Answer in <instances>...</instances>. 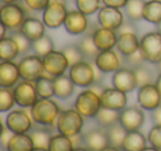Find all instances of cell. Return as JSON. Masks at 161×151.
Masks as SVG:
<instances>
[{"mask_svg": "<svg viewBox=\"0 0 161 151\" xmlns=\"http://www.w3.org/2000/svg\"><path fill=\"white\" fill-rule=\"evenodd\" d=\"M33 120L42 126H52L56 124L61 114V109L56 102L51 98H39V100L30 108Z\"/></svg>", "mask_w": 161, "mask_h": 151, "instance_id": "1", "label": "cell"}, {"mask_svg": "<svg viewBox=\"0 0 161 151\" xmlns=\"http://www.w3.org/2000/svg\"><path fill=\"white\" fill-rule=\"evenodd\" d=\"M56 130L67 137H76L80 135L84 126V117L75 108L62 110L56 121Z\"/></svg>", "mask_w": 161, "mask_h": 151, "instance_id": "2", "label": "cell"}, {"mask_svg": "<svg viewBox=\"0 0 161 151\" xmlns=\"http://www.w3.org/2000/svg\"><path fill=\"white\" fill-rule=\"evenodd\" d=\"M74 108L83 117L95 118L102 108L101 96L94 89H85L77 95L74 103Z\"/></svg>", "mask_w": 161, "mask_h": 151, "instance_id": "3", "label": "cell"}, {"mask_svg": "<svg viewBox=\"0 0 161 151\" xmlns=\"http://www.w3.org/2000/svg\"><path fill=\"white\" fill-rule=\"evenodd\" d=\"M141 54L145 61L152 64H158L161 61V33L159 31H152L146 33L140 39Z\"/></svg>", "mask_w": 161, "mask_h": 151, "instance_id": "4", "label": "cell"}, {"mask_svg": "<svg viewBox=\"0 0 161 151\" xmlns=\"http://www.w3.org/2000/svg\"><path fill=\"white\" fill-rule=\"evenodd\" d=\"M67 12L66 5L63 0H50L49 5L43 10L42 20L47 28L56 29L64 25Z\"/></svg>", "mask_w": 161, "mask_h": 151, "instance_id": "5", "label": "cell"}, {"mask_svg": "<svg viewBox=\"0 0 161 151\" xmlns=\"http://www.w3.org/2000/svg\"><path fill=\"white\" fill-rule=\"evenodd\" d=\"M16 104L22 108H31L39 100V95L36 88V83L22 80L12 88Z\"/></svg>", "mask_w": 161, "mask_h": 151, "instance_id": "6", "label": "cell"}, {"mask_svg": "<svg viewBox=\"0 0 161 151\" xmlns=\"http://www.w3.org/2000/svg\"><path fill=\"white\" fill-rule=\"evenodd\" d=\"M33 118L25 109H14L8 113L6 117V126L14 133H28L32 128Z\"/></svg>", "mask_w": 161, "mask_h": 151, "instance_id": "7", "label": "cell"}, {"mask_svg": "<svg viewBox=\"0 0 161 151\" xmlns=\"http://www.w3.org/2000/svg\"><path fill=\"white\" fill-rule=\"evenodd\" d=\"M69 75L76 86L80 87H90L96 81L94 67L90 62L80 61L69 67Z\"/></svg>", "mask_w": 161, "mask_h": 151, "instance_id": "8", "label": "cell"}, {"mask_svg": "<svg viewBox=\"0 0 161 151\" xmlns=\"http://www.w3.org/2000/svg\"><path fill=\"white\" fill-rule=\"evenodd\" d=\"M19 70H20L21 78L31 82H36L45 73L43 59L36 54L25 56L19 62Z\"/></svg>", "mask_w": 161, "mask_h": 151, "instance_id": "9", "label": "cell"}, {"mask_svg": "<svg viewBox=\"0 0 161 151\" xmlns=\"http://www.w3.org/2000/svg\"><path fill=\"white\" fill-rule=\"evenodd\" d=\"M1 23L9 30L20 29L25 19V11L18 3H3L0 9Z\"/></svg>", "mask_w": 161, "mask_h": 151, "instance_id": "10", "label": "cell"}, {"mask_svg": "<svg viewBox=\"0 0 161 151\" xmlns=\"http://www.w3.org/2000/svg\"><path fill=\"white\" fill-rule=\"evenodd\" d=\"M42 59L45 73L49 74L52 77L64 75L67 69H69V60L66 59L65 54L63 53V51L53 50Z\"/></svg>", "mask_w": 161, "mask_h": 151, "instance_id": "11", "label": "cell"}, {"mask_svg": "<svg viewBox=\"0 0 161 151\" xmlns=\"http://www.w3.org/2000/svg\"><path fill=\"white\" fill-rule=\"evenodd\" d=\"M137 100L142 109L152 111L161 105V94L159 93L156 84L149 83L138 88Z\"/></svg>", "mask_w": 161, "mask_h": 151, "instance_id": "12", "label": "cell"}, {"mask_svg": "<svg viewBox=\"0 0 161 151\" xmlns=\"http://www.w3.org/2000/svg\"><path fill=\"white\" fill-rule=\"evenodd\" d=\"M101 102L102 107L113 110L121 111L126 108L127 105V93L116 88V87H109L105 88L101 92Z\"/></svg>", "mask_w": 161, "mask_h": 151, "instance_id": "13", "label": "cell"}, {"mask_svg": "<svg viewBox=\"0 0 161 151\" xmlns=\"http://www.w3.org/2000/svg\"><path fill=\"white\" fill-rule=\"evenodd\" d=\"M145 113L141 108L136 106L126 107L120 111L119 124L127 131L139 130L145 124Z\"/></svg>", "mask_w": 161, "mask_h": 151, "instance_id": "14", "label": "cell"}, {"mask_svg": "<svg viewBox=\"0 0 161 151\" xmlns=\"http://www.w3.org/2000/svg\"><path fill=\"white\" fill-rule=\"evenodd\" d=\"M97 20L101 27L114 30V31H117L125 22L124 14L121 12V10L119 8L108 7V6H104L98 10Z\"/></svg>", "mask_w": 161, "mask_h": 151, "instance_id": "15", "label": "cell"}, {"mask_svg": "<svg viewBox=\"0 0 161 151\" xmlns=\"http://www.w3.org/2000/svg\"><path fill=\"white\" fill-rule=\"evenodd\" d=\"M112 83L113 86L125 92V93H130L136 87H138V82H137L135 71L127 69V67H120L116 72H114Z\"/></svg>", "mask_w": 161, "mask_h": 151, "instance_id": "16", "label": "cell"}, {"mask_svg": "<svg viewBox=\"0 0 161 151\" xmlns=\"http://www.w3.org/2000/svg\"><path fill=\"white\" fill-rule=\"evenodd\" d=\"M64 28L67 31V33L71 36L83 34L88 28L87 16L77 9L71 10L67 12V16L65 18Z\"/></svg>", "mask_w": 161, "mask_h": 151, "instance_id": "17", "label": "cell"}, {"mask_svg": "<svg viewBox=\"0 0 161 151\" xmlns=\"http://www.w3.org/2000/svg\"><path fill=\"white\" fill-rule=\"evenodd\" d=\"M94 63L102 73H114L120 69V59L114 50L101 51L95 58Z\"/></svg>", "mask_w": 161, "mask_h": 151, "instance_id": "18", "label": "cell"}, {"mask_svg": "<svg viewBox=\"0 0 161 151\" xmlns=\"http://www.w3.org/2000/svg\"><path fill=\"white\" fill-rule=\"evenodd\" d=\"M21 78L19 64L14 61H3L0 63V86L12 88Z\"/></svg>", "mask_w": 161, "mask_h": 151, "instance_id": "19", "label": "cell"}, {"mask_svg": "<svg viewBox=\"0 0 161 151\" xmlns=\"http://www.w3.org/2000/svg\"><path fill=\"white\" fill-rule=\"evenodd\" d=\"M85 148L90 151H102L109 146L107 131L103 129H92L82 137Z\"/></svg>", "mask_w": 161, "mask_h": 151, "instance_id": "20", "label": "cell"}, {"mask_svg": "<svg viewBox=\"0 0 161 151\" xmlns=\"http://www.w3.org/2000/svg\"><path fill=\"white\" fill-rule=\"evenodd\" d=\"M93 40H94L96 47L99 51H106V50H113L117 45L118 40V33L117 31L106 28H98L93 32Z\"/></svg>", "mask_w": 161, "mask_h": 151, "instance_id": "21", "label": "cell"}, {"mask_svg": "<svg viewBox=\"0 0 161 151\" xmlns=\"http://www.w3.org/2000/svg\"><path fill=\"white\" fill-rule=\"evenodd\" d=\"M45 27L47 25H44L43 20H40L36 17H27L19 30L33 42L44 36Z\"/></svg>", "mask_w": 161, "mask_h": 151, "instance_id": "22", "label": "cell"}, {"mask_svg": "<svg viewBox=\"0 0 161 151\" xmlns=\"http://www.w3.org/2000/svg\"><path fill=\"white\" fill-rule=\"evenodd\" d=\"M140 40L138 39L136 33H121L118 34L117 40V51L123 56L131 55L139 50Z\"/></svg>", "mask_w": 161, "mask_h": 151, "instance_id": "23", "label": "cell"}, {"mask_svg": "<svg viewBox=\"0 0 161 151\" xmlns=\"http://www.w3.org/2000/svg\"><path fill=\"white\" fill-rule=\"evenodd\" d=\"M148 139L139 130L127 131L125 139L121 144L123 151H141L147 147Z\"/></svg>", "mask_w": 161, "mask_h": 151, "instance_id": "24", "label": "cell"}, {"mask_svg": "<svg viewBox=\"0 0 161 151\" xmlns=\"http://www.w3.org/2000/svg\"><path fill=\"white\" fill-rule=\"evenodd\" d=\"M74 82L69 75H61L54 77V96L60 99H66L73 95L75 91Z\"/></svg>", "mask_w": 161, "mask_h": 151, "instance_id": "25", "label": "cell"}, {"mask_svg": "<svg viewBox=\"0 0 161 151\" xmlns=\"http://www.w3.org/2000/svg\"><path fill=\"white\" fill-rule=\"evenodd\" d=\"M33 149L32 138L28 133H14L6 147L7 151H32Z\"/></svg>", "mask_w": 161, "mask_h": 151, "instance_id": "26", "label": "cell"}, {"mask_svg": "<svg viewBox=\"0 0 161 151\" xmlns=\"http://www.w3.org/2000/svg\"><path fill=\"white\" fill-rule=\"evenodd\" d=\"M20 55L18 43L12 36L0 38V59L1 61H14Z\"/></svg>", "mask_w": 161, "mask_h": 151, "instance_id": "27", "label": "cell"}, {"mask_svg": "<svg viewBox=\"0 0 161 151\" xmlns=\"http://www.w3.org/2000/svg\"><path fill=\"white\" fill-rule=\"evenodd\" d=\"M34 83L40 98H52L54 96V77L44 73Z\"/></svg>", "mask_w": 161, "mask_h": 151, "instance_id": "28", "label": "cell"}, {"mask_svg": "<svg viewBox=\"0 0 161 151\" xmlns=\"http://www.w3.org/2000/svg\"><path fill=\"white\" fill-rule=\"evenodd\" d=\"M143 19L158 25L161 22V0H149L143 8Z\"/></svg>", "mask_w": 161, "mask_h": 151, "instance_id": "29", "label": "cell"}, {"mask_svg": "<svg viewBox=\"0 0 161 151\" xmlns=\"http://www.w3.org/2000/svg\"><path fill=\"white\" fill-rule=\"evenodd\" d=\"M119 115L120 111L113 110V109L104 108L102 107L101 110L95 116L97 124L103 128H110L119 122Z\"/></svg>", "mask_w": 161, "mask_h": 151, "instance_id": "30", "label": "cell"}, {"mask_svg": "<svg viewBox=\"0 0 161 151\" xmlns=\"http://www.w3.org/2000/svg\"><path fill=\"white\" fill-rule=\"evenodd\" d=\"M74 141L71 137L62 133L52 136L49 143V151H73L75 148Z\"/></svg>", "mask_w": 161, "mask_h": 151, "instance_id": "31", "label": "cell"}, {"mask_svg": "<svg viewBox=\"0 0 161 151\" xmlns=\"http://www.w3.org/2000/svg\"><path fill=\"white\" fill-rule=\"evenodd\" d=\"M77 47L80 48V52L83 54L84 59H91V60H95L97 54L99 53L98 48L96 47L94 40H93V33L85 34L83 38L80 39L77 43Z\"/></svg>", "mask_w": 161, "mask_h": 151, "instance_id": "32", "label": "cell"}, {"mask_svg": "<svg viewBox=\"0 0 161 151\" xmlns=\"http://www.w3.org/2000/svg\"><path fill=\"white\" fill-rule=\"evenodd\" d=\"M146 0H128L125 6V12L131 21H139L143 19V8Z\"/></svg>", "mask_w": 161, "mask_h": 151, "instance_id": "33", "label": "cell"}, {"mask_svg": "<svg viewBox=\"0 0 161 151\" xmlns=\"http://www.w3.org/2000/svg\"><path fill=\"white\" fill-rule=\"evenodd\" d=\"M106 131H107L109 146L121 149V144H123V141H124V139H125L127 130L118 122V124H116L115 126L110 127V128H107Z\"/></svg>", "mask_w": 161, "mask_h": 151, "instance_id": "34", "label": "cell"}, {"mask_svg": "<svg viewBox=\"0 0 161 151\" xmlns=\"http://www.w3.org/2000/svg\"><path fill=\"white\" fill-rule=\"evenodd\" d=\"M32 50H33L34 54L41 56V58H44L45 55H47L50 52L54 50V43L49 36L44 34L42 38L32 42Z\"/></svg>", "mask_w": 161, "mask_h": 151, "instance_id": "35", "label": "cell"}, {"mask_svg": "<svg viewBox=\"0 0 161 151\" xmlns=\"http://www.w3.org/2000/svg\"><path fill=\"white\" fill-rule=\"evenodd\" d=\"M33 141L34 148H49L50 140L52 138V135L47 129L45 128H39L33 130L30 133Z\"/></svg>", "mask_w": 161, "mask_h": 151, "instance_id": "36", "label": "cell"}, {"mask_svg": "<svg viewBox=\"0 0 161 151\" xmlns=\"http://www.w3.org/2000/svg\"><path fill=\"white\" fill-rule=\"evenodd\" d=\"M16 104L14 91L7 87H1L0 88V111L6 113L12 109V107Z\"/></svg>", "mask_w": 161, "mask_h": 151, "instance_id": "37", "label": "cell"}, {"mask_svg": "<svg viewBox=\"0 0 161 151\" xmlns=\"http://www.w3.org/2000/svg\"><path fill=\"white\" fill-rule=\"evenodd\" d=\"M75 5L76 9L80 12L86 16H92L101 9V0H75Z\"/></svg>", "mask_w": 161, "mask_h": 151, "instance_id": "38", "label": "cell"}, {"mask_svg": "<svg viewBox=\"0 0 161 151\" xmlns=\"http://www.w3.org/2000/svg\"><path fill=\"white\" fill-rule=\"evenodd\" d=\"M62 51H63V53L65 54L67 60H69V67H71L72 65L76 64V63L80 62V61H83V59H84L83 54H82V52H80V48L77 47V44L67 45V47H65Z\"/></svg>", "mask_w": 161, "mask_h": 151, "instance_id": "39", "label": "cell"}, {"mask_svg": "<svg viewBox=\"0 0 161 151\" xmlns=\"http://www.w3.org/2000/svg\"><path fill=\"white\" fill-rule=\"evenodd\" d=\"M135 74H136V77H137V82H138V87L143 86L146 84H149L151 83L152 80V74L147 67L145 66H138V67H135L134 69Z\"/></svg>", "mask_w": 161, "mask_h": 151, "instance_id": "40", "label": "cell"}, {"mask_svg": "<svg viewBox=\"0 0 161 151\" xmlns=\"http://www.w3.org/2000/svg\"><path fill=\"white\" fill-rule=\"evenodd\" d=\"M11 36L16 40V42L18 43L19 49H20V54L27 53V52H29L30 49H32V41L29 40L20 30L14 32Z\"/></svg>", "mask_w": 161, "mask_h": 151, "instance_id": "41", "label": "cell"}, {"mask_svg": "<svg viewBox=\"0 0 161 151\" xmlns=\"http://www.w3.org/2000/svg\"><path fill=\"white\" fill-rule=\"evenodd\" d=\"M148 142L151 146L161 150V126L160 125H154L149 130L147 136Z\"/></svg>", "mask_w": 161, "mask_h": 151, "instance_id": "42", "label": "cell"}, {"mask_svg": "<svg viewBox=\"0 0 161 151\" xmlns=\"http://www.w3.org/2000/svg\"><path fill=\"white\" fill-rule=\"evenodd\" d=\"M23 3L25 7H28L32 11H40L47 8L50 0H23Z\"/></svg>", "mask_w": 161, "mask_h": 151, "instance_id": "43", "label": "cell"}, {"mask_svg": "<svg viewBox=\"0 0 161 151\" xmlns=\"http://www.w3.org/2000/svg\"><path fill=\"white\" fill-rule=\"evenodd\" d=\"M125 58H126V61H127L128 64H129L130 66H134V67L141 66L142 63L145 62V59H143L140 50H138V51H136L135 53H132L131 55L125 56Z\"/></svg>", "mask_w": 161, "mask_h": 151, "instance_id": "44", "label": "cell"}, {"mask_svg": "<svg viewBox=\"0 0 161 151\" xmlns=\"http://www.w3.org/2000/svg\"><path fill=\"white\" fill-rule=\"evenodd\" d=\"M128 0H102V3L104 6H108V7H114V8H125L126 3Z\"/></svg>", "mask_w": 161, "mask_h": 151, "instance_id": "45", "label": "cell"}, {"mask_svg": "<svg viewBox=\"0 0 161 151\" xmlns=\"http://www.w3.org/2000/svg\"><path fill=\"white\" fill-rule=\"evenodd\" d=\"M117 33L121 34V33H137V29L134 25L129 22H124L121 25V27L117 30Z\"/></svg>", "mask_w": 161, "mask_h": 151, "instance_id": "46", "label": "cell"}, {"mask_svg": "<svg viewBox=\"0 0 161 151\" xmlns=\"http://www.w3.org/2000/svg\"><path fill=\"white\" fill-rule=\"evenodd\" d=\"M151 119L154 125H160L161 126V105L151 111Z\"/></svg>", "mask_w": 161, "mask_h": 151, "instance_id": "47", "label": "cell"}, {"mask_svg": "<svg viewBox=\"0 0 161 151\" xmlns=\"http://www.w3.org/2000/svg\"><path fill=\"white\" fill-rule=\"evenodd\" d=\"M156 86H157V88H158V91H159V93L161 94V73L159 74V76L157 77V80H156Z\"/></svg>", "mask_w": 161, "mask_h": 151, "instance_id": "48", "label": "cell"}, {"mask_svg": "<svg viewBox=\"0 0 161 151\" xmlns=\"http://www.w3.org/2000/svg\"><path fill=\"white\" fill-rule=\"evenodd\" d=\"M141 151H161L160 149H158V148H156V147H153V146H147L146 148H143Z\"/></svg>", "mask_w": 161, "mask_h": 151, "instance_id": "49", "label": "cell"}, {"mask_svg": "<svg viewBox=\"0 0 161 151\" xmlns=\"http://www.w3.org/2000/svg\"><path fill=\"white\" fill-rule=\"evenodd\" d=\"M7 30H9V29H8L5 25L1 23V33H0V36H1V38H5L6 36V32H7Z\"/></svg>", "mask_w": 161, "mask_h": 151, "instance_id": "50", "label": "cell"}, {"mask_svg": "<svg viewBox=\"0 0 161 151\" xmlns=\"http://www.w3.org/2000/svg\"><path fill=\"white\" fill-rule=\"evenodd\" d=\"M102 151H123V150H121V149H118V148H115V147L108 146V147H106L105 149H103Z\"/></svg>", "mask_w": 161, "mask_h": 151, "instance_id": "51", "label": "cell"}, {"mask_svg": "<svg viewBox=\"0 0 161 151\" xmlns=\"http://www.w3.org/2000/svg\"><path fill=\"white\" fill-rule=\"evenodd\" d=\"M73 151H90V150L87 148H85V147H75Z\"/></svg>", "mask_w": 161, "mask_h": 151, "instance_id": "52", "label": "cell"}, {"mask_svg": "<svg viewBox=\"0 0 161 151\" xmlns=\"http://www.w3.org/2000/svg\"><path fill=\"white\" fill-rule=\"evenodd\" d=\"M18 0H1V3H17Z\"/></svg>", "mask_w": 161, "mask_h": 151, "instance_id": "53", "label": "cell"}, {"mask_svg": "<svg viewBox=\"0 0 161 151\" xmlns=\"http://www.w3.org/2000/svg\"><path fill=\"white\" fill-rule=\"evenodd\" d=\"M32 151H49V149H47V148H34Z\"/></svg>", "mask_w": 161, "mask_h": 151, "instance_id": "54", "label": "cell"}, {"mask_svg": "<svg viewBox=\"0 0 161 151\" xmlns=\"http://www.w3.org/2000/svg\"><path fill=\"white\" fill-rule=\"evenodd\" d=\"M157 66H158V71H159V72H160V73H161V61H160V62L158 63V64H157Z\"/></svg>", "mask_w": 161, "mask_h": 151, "instance_id": "55", "label": "cell"}, {"mask_svg": "<svg viewBox=\"0 0 161 151\" xmlns=\"http://www.w3.org/2000/svg\"><path fill=\"white\" fill-rule=\"evenodd\" d=\"M158 31H159V32H160V33H161V22H160V23H159V25H158Z\"/></svg>", "mask_w": 161, "mask_h": 151, "instance_id": "56", "label": "cell"}]
</instances>
